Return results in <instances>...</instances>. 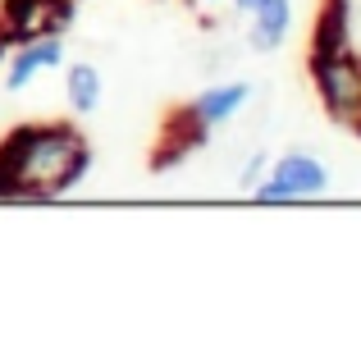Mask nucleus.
Segmentation results:
<instances>
[{
    "label": "nucleus",
    "mask_w": 361,
    "mask_h": 352,
    "mask_svg": "<svg viewBox=\"0 0 361 352\" xmlns=\"http://www.w3.org/2000/svg\"><path fill=\"white\" fill-rule=\"evenodd\" d=\"M247 106H252V83H247V78L211 83V87H202L192 101H188V110H192V115L202 119L211 133H215V128H224L229 119H238Z\"/></svg>",
    "instance_id": "6"
},
{
    "label": "nucleus",
    "mask_w": 361,
    "mask_h": 352,
    "mask_svg": "<svg viewBox=\"0 0 361 352\" xmlns=\"http://www.w3.org/2000/svg\"><path fill=\"white\" fill-rule=\"evenodd\" d=\"M78 5H82V0H78Z\"/></svg>",
    "instance_id": "14"
},
{
    "label": "nucleus",
    "mask_w": 361,
    "mask_h": 352,
    "mask_svg": "<svg viewBox=\"0 0 361 352\" xmlns=\"http://www.w3.org/2000/svg\"><path fill=\"white\" fill-rule=\"evenodd\" d=\"M353 51V0H320L311 18L307 55H343Z\"/></svg>",
    "instance_id": "7"
},
{
    "label": "nucleus",
    "mask_w": 361,
    "mask_h": 352,
    "mask_svg": "<svg viewBox=\"0 0 361 352\" xmlns=\"http://www.w3.org/2000/svg\"><path fill=\"white\" fill-rule=\"evenodd\" d=\"M229 5L238 9V14H247V9H252V5H261V0H229Z\"/></svg>",
    "instance_id": "11"
},
{
    "label": "nucleus",
    "mask_w": 361,
    "mask_h": 352,
    "mask_svg": "<svg viewBox=\"0 0 361 352\" xmlns=\"http://www.w3.org/2000/svg\"><path fill=\"white\" fill-rule=\"evenodd\" d=\"M92 174V142L69 119H18L0 138V202H51Z\"/></svg>",
    "instance_id": "1"
},
{
    "label": "nucleus",
    "mask_w": 361,
    "mask_h": 352,
    "mask_svg": "<svg viewBox=\"0 0 361 352\" xmlns=\"http://www.w3.org/2000/svg\"><path fill=\"white\" fill-rule=\"evenodd\" d=\"M307 78L334 123H348L361 110V55H307Z\"/></svg>",
    "instance_id": "3"
},
{
    "label": "nucleus",
    "mask_w": 361,
    "mask_h": 352,
    "mask_svg": "<svg viewBox=\"0 0 361 352\" xmlns=\"http://www.w3.org/2000/svg\"><path fill=\"white\" fill-rule=\"evenodd\" d=\"M206 138H211V128L188 110V101H183V106H169L165 115H160L156 142H151V174H169V169H178L192 151L206 147Z\"/></svg>",
    "instance_id": "4"
},
{
    "label": "nucleus",
    "mask_w": 361,
    "mask_h": 352,
    "mask_svg": "<svg viewBox=\"0 0 361 352\" xmlns=\"http://www.w3.org/2000/svg\"><path fill=\"white\" fill-rule=\"evenodd\" d=\"M9 60V42H5V37H0V64H5Z\"/></svg>",
    "instance_id": "12"
},
{
    "label": "nucleus",
    "mask_w": 361,
    "mask_h": 352,
    "mask_svg": "<svg viewBox=\"0 0 361 352\" xmlns=\"http://www.w3.org/2000/svg\"><path fill=\"white\" fill-rule=\"evenodd\" d=\"M64 64V37H32V42L14 46L9 60L0 64L5 69V92H27L42 73L60 69Z\"/></svg>",
    "instance_id": "5"
},
{
    "label": "nucleus",
    "mask_w": 361,
    "mask_h": 352,
    "mask_svg": "<svg viewBox=\"0 0 361 352\" xmlns=\"http://www.w3.org/2000/svg\"><path fill=\"white\" fill-rule=\"evenodd\" d=\"M188 5H220V0H188Z\"/></svg>",
    "instance_id": "13"
},
{
    "label": "nucleus",
    "mask_w": 361,
    "mask_h": 352,
    "mask_svg": "<svg viewBox=\"0 0 361 352\" xmlns=\"http://www.w3.org/2000/svg\"><path fill=\"white\" fill-rule=\"evenodd\" d=\"M265 169H270V156H265V151H252V160H247L243 174H238V193H252V188L265 178Z\"/></svg>",
    "instance_id": "10"
},
{
    "label": "nucleus",
    "mask_w": 361,
    "mask_h": 352,
    "mask_svg": "<svg viewBox=\"0 0 361 352\" xmlns=\"http://www.w3.org/2000/svg\"><path fill=\"white\" fill-rule=\"evenodd\" d=\"M64 101H69L73 115H97L101 101H106V78L92 60H73L64 69Z\"/></svg>",
    "instance_id": "9"
},
{
    "label": "nucleus",
    "mask_w": 361,
    "mask_h": 352,
    "mask_svg": "<svg viewBox=\"0 0 361 352\" xmlns=\"http://www.w3.org/2000/svg\"><path fill=\"white\" fill-rule=\"evenodd\" d=\"M293 32V0H261L247 9V46L256 55H274Z\"/></svg>",
    "instance_id": "8"
},
{
    "label": "nucleus",
    "mask_w": 361,
    "mask_h": 352,
    "mask_svg": "<svg viewBox=\"0 0 361 352\" xmlns=\"http://www.w3.org/2000/svg\"><path fill=\"white\" fill-rule=\"evenodd\" d=\"M329 193V165L311 151H283L270 160L265 178L252 188L256 202H311Z\"/></svg>",
    "instance_id": "2"
}]
</instances>
